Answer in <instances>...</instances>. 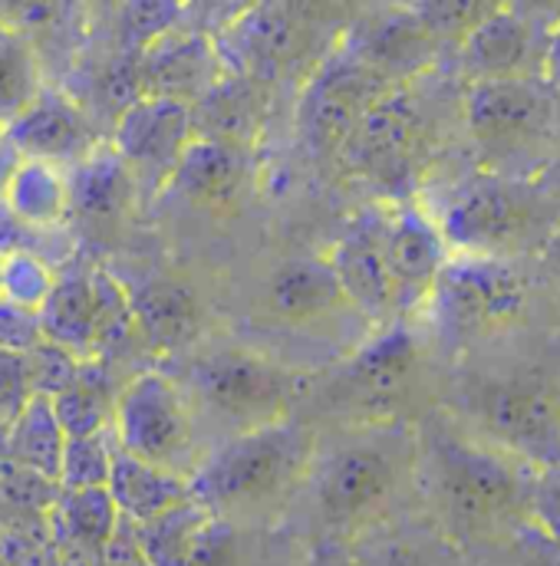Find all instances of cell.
<instances>
[{"instance_id": "cell-1", "label": "cell", "mask_w": 560, "mask_h": 566, "mask_svg": "<svg viewBox=\"0 0 560 566\" xmlns=\"http://www.w3.org/2000/svg\"><path fill=\"white\" fill-rule=\"evenodd\" d=\"M535 474L475 434L435 428L419 438L416 488L428 504V521L468 557L531 521Z\"/></svg>"}, {"instance_id": "cell-2", "label": "cell", "mask_w": 560, "mask_h": 566, "mask_svg": "<svg viewBox=\"0 0 560 566\" xmlns=\"http://www.w3.org/2000/svg\"><path fill=\"white\" fill-rule=\"evenodd\" d=\"M419 434L400 422L353 424L326 448H317L297 497L326 541L353 544L396 521L403 497L416 488Z\"/></svg>"}, {"instance_id": "cell-3", "label": "cell", "mask_w": 560, "mask_h": 566, "mask_svg": "<svg viewBox=\"0 0 560 566\" xmlns=\"http://www.w3.org/2000/svg\"><path fill=\"white\" fill-rule=\"evenodd\" d=\"M320 441L307 422L283 419L231 434L191 474V501L218 521L271 527L287 511L313 464Z\"/></svg>"}, {"instance_id": "cell-4", "label": "cell", "mask_w": 560, "mask_h": 566, "mask_svg": "<svg viewBox=\"0 0 560 566\" xmlns=\"http://www.w3.org/2000/svg\"><path fill=\"white\" fill-rule=\"evenodd\" d=\"M462 113L481 171L538 181L560 165V99L545 76L468 83Z\"/></svg>"}, {"instance_id": "cell-5", "label": "cell", "mask_w": 560, "mask_h": 566, "mask_svg": "<svg viewBox=\"0 0 560 566\" xmlns=\"http://www.w3.org/2000/svg\"><path fill=\"white\" fill-rule=\"evenodd\" d=\"M448 251L468 258L525 261L560 231L554 205L538 181L475 171L458 181L432 214Z\"/></svg>"}, {"instance_id": "cell-6", "label": "cell", "mask_w": 560, "mask_h": 566, "mask_svg": "<svg viewBox=\"0 0 560 566\" xmlns=\"http://www.w3.org/2000/svg\"><path fill=\"white\" fill-rule=\"evenodd\" d=\"M323 13H330V7H241V13L215 36L225 70L258 83L261 90L280 80H293V73L303 70L310 76L333 53L323 50L333 43V36H326L330 20H323Z\"/></svg>"}, {"instance_id": "cell-7", "label": "cell", "mask_w": 560, "mask_h": 566, "mask_svg": "<svg viewBox=\"0 0 560 566\" xmlns=\"http://www.w3.org/2000/svg\"><path fill=\"white\" fill-rule=\"evenodd\" d=\"M188 399L235 434L293 419L300 399L310 396V376L251 349H215L191 363Z\"/></svg>"}, {"instance_id": "cell-8", "label": "cell", "mask_w": 560, "mask_h": 566, "mask_svg": "<svg viewBox=\"0 0 560 566\" xmlns=\"http://www.w3.org/2000/svg\"><path fill=\"white\" fill-rule=\"evenodd\" d=\"M531 303V277L521 261L452 254L425 310L445 339H491L515 326Z\"/></svg>"}, {"instance_id": "cell-9", "label": "cell", "mask_w": 560, "mask_h": 566, "mask_svg": "<svg viewBox=\"0 0 560 566\" xmlns=\"http://www.w3.org/2000/svg\"><path fill=\"white\" fill-rule=\"evenodd\" d=\"M113 441L123 454L191 481L198 471V428L188 392L165 373H139L113 409Z\"/></svg>"}, {"instance_id": "cell-10", "label": "cell", "mask_w": 560, "mask_h": 566, "mask_svg": "<svg viewBox=\"0 0 560 566\" xmlns=\"http://www.w3.org/2000/svg\"><path fill=\"white\" fill-rule=\"evenodd\" d=\"M475 438L541 471L560 461V392L528 376L485 379L468 392Z\"/></svg>"}, {"instance_id": "cell-11", "label": "cell", "mask_w": 560, "mask_h": 566, "mask_svg": "<svg viewBox=\"0 0 560 566\" xmlns=\"http://www.w3.org/2000/svg\"><path fill=\"white\" fill-rule=\"evenodd\" d=\"M393 90L380 73L336 46L307 80L297 106V126L313 148L340 151L360 119Z\"/></svg>"}, {"instance_id": "cell-12", "label": "cell", "mask_w": 560, "mask_h": 566, "mask_svg": "<svg viewBox=\"0 0 560 566\" xmlns=\"http://www.w3.org/2000/svg\"><path fill=\"white\" fill-rule=\"evenodd\" d=\"M554 10V7H551ZM545 7H515L498 3L488 20H481L458 46L455 66L468 83L485 80H515V76H541L551 30L558 23L545 20L551 13Z\"/></svg>"}, {"instance_id": "cell-13", "label": "cell", "mask_w": 560, "mask_h": 566, "mask_svg": "<svg viewBox=\"0 0 560 566\" xmlns=\"http://www.w3.org/2000/svg\"><path fill=\"white\" fill-rule=\"evenodd\" d=\"M419 359L416 336L406 326H390L343 366L333 386V399L356 412L360 424L400 422L396 409L409 399Z\"/></svg>"}, {"instance_id": "cell-14", "label": "cell", "mask_w": 560, "mask_h": 566, "mask_svg": "<svg viewBox=\"0 0 560 566\" xmlns=\"http://www.w3.org/2000/svg\"><path fill=\"white\" fill-rule=\"evenodd\" d=\"M422 139H425V116L419 99L406 86H393L360 119L353 136L340 148V155L353 171L380 185H393L409 178Z\"/></svg>"}, {"instance_id": "cell-15", "label": "cell", "mask_w": 560, "mask_h": 566, "mask_svg": "<svg viewBox=\"0 0 560 566\" xmlns=\"http://www.w3.org/2000/svg\"><path fill=\"white\" fill-rule=\"evenodd\" d=\"M191 133V109L172 99L142 96L113 126V148L133 171L136 185L158 191L168 185Z\"/></svg>"}, {"instance_id": "cell-16", "label": "cell", "mask_w": 560, "mask_h": 566, "mask_svg": "<svg viewBox=\"0 0 560 566\" xmlns=\"http://www.w3.org/2000/svg\"><path fill=\"white\" fill-rule=\"evenodd\" d=\"M343 50L393 86L425 73L442 56V46L422 27L413 7H380L366 20L346 23Z\"/></svg>"}, {"instance_id": "cell-17", "label": "cell", "mask_w": 560, "mask_h": 566, "mask_svg": "<svg viewBox=\"0 0 560 566\" xmlns=\"http://www.w3.org/2000/svg\"><path fill=\"white\" fill-rule=\"evenodd\" d=\"M225 63L215 36L195 27H175L148 43L139 53L142 96L172 99L182 106H195L215 83L225 76Z\"/></svg>"}, {"instance_id": "cell-18", "label": "cell", "mask_w": 560, "mask_h": 566, "mask_svg": "<svg viewBox=\"0 0 560 566\" xmlns=\"http://www.w3.org/2000/svg\"><path fill=\"white\" fill-rule=\"evenodd\" d=\"M0 139L23 161H46L63 171L80 165L96 145H103L83 103L50 86L37 96V103L23 116H17L0 133Z\"/></svg>"}, {"instance_id": "cell-19", "label": "cell", "mask_w": 560, "mask_h": 566, "mask_svg": "<svg viewBox=\"0 0 560 566\" xmlns=\"http://www.w3.org/2000/svg\"><path fill=\"white\" fill-rule=\"evenodd\" d=\"M326 264L333 268L350 310L370 319H386L390 313H400L396 286L386 268V211L370 208L353 218Z\"/></svg>"}, {"instance_id": "cell-20", "label": "cell", "mask_w": 560, "mask_h": 566, "mask_svg": "<svg viewBox=\"0 0 560 566\" xmlns=\"http://www.w3.org/2000/svg\"><path fill=\"white\" fill-rule=\"evenodd\" d=\"M448 258L452 251L425 208L400 205L386 211V268L396 286L400 313L425 306Z\"/></svg>"}, {"instance_id": "cell-21", "label": "cell", "mask_w": 560, "mask_h": 566, "mask_svg": "<svg viewBox=\"0 0 560 566\" xmlns=\"http://www.w3.org/2000/svg\"><path fill=\"white\" fill-rule=\"evenodd\" d=\"M251 178V148L195 136L182 151L168 188L198 208L228 211L238 208Z\"/></svg>"}, {"instance_id": "cell-22", "label": "cell", "mask_w": 560, "mask_h": 566, "mask_svg": "<svg viewBox=\"0 0 560 566\" xmlns=\"http://www.w3.org/2000/svg\"><path fill=\"white\" fill-rule=\"evenodd\" d=\"M310 560L297 534L274 524H231L208 517L191 544L188 566H303Z\"/></svg>"}, {"instance_id": "cell-23", "label": "cell", "mask_w": 560, "mask_h": 566, "mask_svg": "<svg viewBox=\"0 0 560 566\" xmlns=\"http://www.w3.org/2000/svg\"><path fill=\"white\" fill-rule=\"evenodd\" d=\"M70 214L86 224H120L139 201V185L110 142L96 145L66 171Z\"/></svg>"}, {"instance_id": "cell-24", "label": "cell", "mask_w": 560, "mask_h": 566, "mask_svg": "<svg viewBox=\"0 0 560 566\" xmlns=\"http://www.w3.org/2000/svg\"><path fill=\"white\" fill-rule=\"evenodd\" d=\"M136 336L155 353H175L188 346L201 329L198 296L178 281L155 277L139 286H129Z\"/></svg>"}, {"instance_id": "cell-25", "label": "cell", "mask_w": 560, "mask_h": 566, "mask_svg": "<svg viewBox=\"0 0 560 566\" xmlns=\"http://www.w3.org/2000/svg\"><path fill=\"white\" fill-rule=\"evenodd\" d=\"M265 296L268 310L290 326H303L350 306L333 268L320 258H290L278 264L268 277Z\"/></svg>"}, {"instance_id": "cell-26", "label": "cell", "mask_w": 560, "mask_h": 566, "mask_svg": "<svg viewBox=\"0 0 560 566\" xmlns=\"http://www.w3.org/2000/svg\"><path fill=\"white\" fill-rule=\"evenodd\" d=\"M353 566H471V557L462 554L432 521H390L353 541Z\"/></svg>"}, {"instance_id": "cell-27", "label": "cell", "mask_w": 560, "mask_h": 566, "mask_svg": "<svg viewBox=\"0 0 560 566\" xmlns=\"http://www.w3.org/2000/svg\"><path fill=\"white\" fill-rule=\"evenodd\" d=\"M261 113H265L261 86L245 76L225 73L215 83V90H208L191 106V133L198 139L251 148L255 136L261 133Z\"/></svg>"}, {"instance_id": "cell-28", "label": "cell", "mask_w": 560, "mask_h": 566, "mask_svg": "<svg viewBox=\"0 0 560 566\" xmlns=\"http://www.w3.org/2000/svg\"><path fill=\"white\" fill-rule=\"evenodd\" d=\"M40 339L63 356L93 359L96 356V293L93 281L83 274L56 277L53 293L37 313Z\"/></svg>"}, {"instance_id": "cell-29", "label": "cell", "mask_w": 560, "mask_h": 566, "mask_svg": "<svg viewBox=\"0 0 560 566\" xmlns=\"http://www.w3.org/2000/svg\"><path fill=\"white\" fill-rule=\"evenodd\" d=\"M116 511L123 521L129 524H148L158 521L162 514L182 507L191 501V488L185 478L165 474L152 464H142L136 458L123 454L116 448L113 458V471H110V484H106Z\"/></svg>"}, {"instance_id": "cell-30", "label": "cell", "mask_w": 560, "mask_h": 566, "mask_svg": "<svg viewBox=\"0 0 560 566\" xmlns=\"http://www.w3.org/2000/svg\"><path fill=\"white\" fill-rule=\"evenodd\" d=\"M7 434V454L23 471L60 484V464L66 448V431L53 412V399L46 392H33L23 412L10 422Z\"/></svg>"}, {"instance_id": "cell-31", "label": "cell", "mask_w": 560, "mask_h": 566, "mask_svg": "<svg viewBox=\"0 0 560 566\" xmlns=\"http://www.w3.org/2000/svg\"><path fill=\"white\" fill-rule=\"evenodd\" d=\"M3 205L30 228L53 231L70 214V181L66 171L46 161H23L17 165Z\"/></svg>"}, {"instance_id": "cell-32", "label": "cell", "mask_w": 560, "mask_h": 566, "mask_svg": "<svg viewBox=\"0 0 560 566\" xmlns=\"http://www.w3.org/2000/svg\"><path fill=\"white\" fill-rule=\"evenodd\" d=\"M120 396V392H116ZM116 396L110 392V379L96 369V363H80L73 376L50 396L53 412L63 424L66 438H86L113 428Z\"/></svg>"}, {"instance_id": "cell-33", "label": "cell", "mask_w": 560, "mask_h": 566, "mask_svg": "<svg viewBox=\"0 0 560 566\" xmlns=\"http://www.w3.org/2000/svg\"><path fill=\"white\" fill-rule=\"evenodd\" d=\"M43 90L46 83L37 46L7 23L0 30V133L23 116Z\"/></svg>"}, {"instance_id": "cell-34", "label": "cell", "mask_w": 560, "mask_h": 566, "mask_svg": "<svg viewBox=\"0 0 560 566\" xmlns=\"http://www.w3.org/2000/svg\"><path fill=\"white\" fill-rule=\"evenodd\" d=\"M208 521V514L188 501L168 514H162L158 521L136 524V537H139L142 557L148 566H188L191 560V544L195 534L201 531V524Z\"/></svg>"}, {"instance_id": "cell-35", "label": "cell", "mask_w": 560, "mask_h": 566, "mask_svg": "<svg viewBox=\"0 0 560 566\" xmlns=\"http://www.w3.org/2000/svg\"><path fill=\"white\" fill-rule=\"evenodd\" d=\"M116 458L113 431L86 434V438H66L63 464H60V491H100L110 484Z\"/></svg>"}, {"instance_id": "cell-36", "label": "cell", "mask_w": 560, "mask_h": 566, "mask_svg": "<svg viewBox=\"0 0 560 566\" xmlns=\"http://www.w3.org/2000/svg\"><path fill=\"white\" fill-rule=\"evenodd\" d=\"M90 281H93V293H96V353L126 346L136 336L129 286H123L106 271L90 274Z\"/></svg>"}, {"instance_id": "cell-37", "label": "cell", "mask_w": 560, "mask_h": 566, "mask_svg": "<svg viewBox=\"0 0 560 566\" xmlns=\"http://www.w3.org/2000/svg\"><path fill=\"white\" fill-rule=\"evenodd\" d=\"M56 286V271L33 258V254H13L3 258V271H0V300L23 310V313H40V306L46 303V296Z\"/></svg>"}, {"instance_id": "cell-38", "label": "cell", "mask_w": 560, "mask_h": 566, "mask_svg": "<svg viewBox=\"0 0 560 566\" xmlns=\"http://www.w3.org/2000/svg\"><path fill=\"white\" fill-rule=\"evenodd\" d=\"M471 566H560V544L528 521L495 547L471 557Z\"/></svg>"}, {"instance_id": "cell-39", "label": "cell", "mask_w": 560, "mask_h": 566, "mask_svg": "<svg viewBox=\"0 0 560 566\" xmlns=\"http://www.w3.org/2000/svg\"><path fill=\"white\" fill-rule=\"evenodd\" d=\"M422 27L435 36L438 46H458L481 20L495 13L498 3H409Z\"/></svg>"}, {"instance_id": "cell-40", "label": "cell", "mask_w": 560, "mask_h": 566, "mask_svg": "<svg viewBox=\"0 0 560 566\" xmlns=\"http://www.w3.org/2000/svg\"><path fill=\"white\" fill-rule=\"evenodd\" d=\"M33 366H27L23 353L0 349V428L7 431L10 422L23 412L33 396Z\"/></svg>"}, {"instance_id": "cell-41", "label": "cell", "mask_w": 560, "mask_h": 566, "mask_svg": "<svg viewBox=\"0 0 560 566\" xmlns=\"http://www.w3.org/2000/svg\"><path fill=\"white\" fill-rule=\"evenodd\" d=\"M531 524L560 544V461L535 474L531 484Z\"/></svg>"}, {"instance_id": "cell-42", "label": "cell", "mask_w": 560, "mask_h": 566, "mask_svg": "<svg viewBox=\"0 0 560 566\" xmlns=\"http://www.w3.org/2000/svg\"><path fill=\"white\" fill-rule=\"evenodd\" d=\"M40 326L37 313H23L0 300V349L3 353H33L40 346Z\"/></svg>"}, {"instance_id": "cell-43", "label": "cell", "mask_w": 560, "mask_h": 566, "mask_svg": "<svg viewBox=\"0 0 560 566\" xmlns=\"http://www.w3.org/2000/svg\"><path fill=\"white\" fill-rule=\"evenodd\" d=\"M43 234H50V231H40V228L23 224L10 208L0 201V258L33 254V258H40V261H46V258H43V251H40Z\"/></svg>"}, {"instance_id": "cell-44", "label": "cell", "mask_w": 560, "mask_h": 566, "mask_svg": "<svg viewBox=\"0 0 560 566\" xmlns=\"http://www.w3.org/2000/svg\"><path fill=\"white\" fill-rule=\"evenodd\" d=\"M545 83L558 93L560 99V17L551 30V40H548V53H545V70H541Z\"/></svg>"}, {"instance_id": "cell-45", "label": "cell", "mask_w": 560, "mask_h": 566, "mask_svg": "<svg viewBox=\"0 0 560 566\" xmlns=\"http://www.w3.org/2000/svg\"><path fill=\"white\" fill-rule=\"evenodd\" d=\"M541 261H545V274H548V281L554 286V296H558L560 303V231L545 244Z\"/></svg>"}, {"instance_id": "cell-46", "label": "cell", "mask_w": 560, "mask_h": 566, "mask_svg": "<svg viewBox=\"0 0 560 566\" xmlns=\"http://www.w3.org/2000/svg\"><path fill=\"white\" fill-rule=\"evenodd\" d=\"M17 165H20V155H17L7 142L0 139V201H3V191H7V185H10Z\"/></svg>"}, {"instance_id": "cell-47", "label": "cell", "mask_w": 560, "mask_h": 566, "mask_svg": "<svg viewBox=\"0 0 560 566\" xmlns=\"http://www.w3.org/2000/svg\"><path fill=\"white\" fill-rule=\"evenodd\" d=\"M7 27V3H0V30Z\"/></svg>"}, {"instance_id": "cell-48", "label": "cell", "mask_w": 560, "mask_h": 566, "mask_svg": "<svg viewBox=\"0 0 560 566\" xmlns=\"http://www.w3.org/2000/svg\"><path fill=\"white\" fill-rule=\"evenodd\" d=\"M303 566H330V564H326V560H323V564H320V560H307Z\"/></svg>"}, {"instance_id": "cell-49", "label": "cell", "mask_w": 560, "mask_h": 566, "mask_svg": "<svg viewBox=\"0 0 560 566\" xmlns=\"http://www.w3.org/2000/svg\"><path fill=\"white\" fill-rule=\"evenodd\" d=\"M0 271H3V258H0Z\"/></svg>"}, {"instance_id": "cell-50", "label": "cell", "mask_w": 560, "mask_h": 566, "mask_svg": "<svg viewBox=\"0 0 560 566\" xmlns=\"http://www.w3.org/2000/svg\"><path fill=\"white\" fill-rule=\"evenodd\" d=\"M0 566H7V564H3V557H0Z\"/></svg>"}]
</instances>
